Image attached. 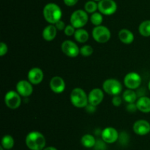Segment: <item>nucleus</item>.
<instances>
[{
	"mask_svg": "<svg viewBox=\"0 0 150 150\" xmlns=\"http://www.w3.org/2000/svg\"><path fill=\"white\" fill-rule=\"evenodd\" d=\"M45 138L41 132L32 131L26 137V144L31 150H42L45 146Z\"/></svg>",
	"mask_w": 150,
	"mask_h": 150,
	"instance_id": "f257e3e1",
	"label": "nucleus"
},
{
	"mask_svg": "<svg viewBox=\"0 0 150 150\" xmlns=\"http://www.w3.org/2000/svg\"><path fill=\"white\" fill-rule=\"evenodd\" d=\"M62 12L59 5L55 3H48L43 8V16L47 22L55 24L61 20Z\"/></svg>",
	"mask_w": 150,
	"mask_h": 150,
	"instance_id": "f03ea898",
	"label": "nucleus"
},
{
	"mask_svg": "<svg viewBox=\"0 0 150 150\" xmlns=\"http://www.w3.org/2000/svg\"><path fill=\"white\" fill-rule=\"evenodd\" d=\"M70 101L73 106L78 108L86 107L89 103L88 96L82 88H76L70 94Z\"/></svg>",
	"mask_w": 150,
	"mask_h": 150,
	"instance_id": "7ed1b4c3",
	"label": "nucleus"
},
{
	"mask_svg": "<svg viewBox=\"0 0 150 150\" xmlns=\"http://www.w3.org/2000/svg\"><path fill=\"white\" fill-rule=\"evenodd\" d=\"M92 37L94 40L100 44H105L108 42L111 36V32L107 26L100 25L92 29Z\"/></svg>",
	"mask_w": 150,
	"mask_h": 150,
	"instance_id": "20e7f679",
	"label": "nucleus"
},
{
	"mask_svg": "<svg viewBox=\"0 0 150 150\" xmlns=\"http://www.w3.org/2000/svg\"><path fill=\"white\" fill-rule=\"evenodd\" d=\"M103 89L109 95L117 96L122 91V85L118 79H108L103 83Z\"/></svg>",
	"mask_w": 150,
	"mask_h": 150,
	"instance_id": "39448f33",
	"label": "nucleus"
},
{
	"mask_svg": "<svg viewBox=\"0 0 150 150\" xmlns=\"http://www.w3.org/2000/svg\"><path fill=\"white\" fill-rule=\"evenodd\" d=\"M89 17L86 11L77 10L72 13L70 16V24L76 29L82 28L87 24Z\"/></svg>",
	"mask_w": 150,
	"mask_h": 150,
	"instance_id": "423d86ee",
	"label": "nucleus"
},
{
	"mask_svg": "<svg viewBox=\"0 0 150 150\" xmlns=\"http://www.w3.org/2000/svg\"><path fill=\"white\" fill-rule=\"evenodd\" d=\"M20 94L15 91H9L4 96V103L9 108L17 109L21 104Z\"/></svg>",
	"mask_w": 150,
	"mask_h": 150,
	"instance_id": "0eeeda50",
	"label": "nucleus"
},
{
	"mask_svg": "<svg viewBox=\"0 0 150 150\" xmlns=\"http://www.w3.org/2000/svg\"><path fill=\"white\" fill-rule=\"evenodd\" d=\"M124 84L128 89H137L142 84V77L136 72H130L125 76Z\"/></svg>",
	"mask_w": 150,
	"mask_h": 150,
	"instance_id": "6e6552de",
	"label": "nucleus"
},
{
	"mask_svg": "<svg viewBox=\"0 0 150 150\" xmlns=\"http://www.w3.org/2000/svg\"><path fill=\"white\" fill-rule=\"evenodd\" d=\"M61 49L62 52L69 57H76L80 54V49L77 44L69 40L63 41Z\"/></svg>",
	"mask_w": 150,
	"mask_h": 150,
	"instance_id": "1a4fd4ad",
	"label": "nucleus"
},
{
	"mask_svg": "<svg viewBox=\"0 0 150 150\" xmlns=\"http://www.w3.org/2000/svg\"><path fill=\"white\" fill-rule=\"evenodd\" d=\"M98 4L100 13L106 16L114 14L117 10V4L114 0H101Z\"/></svg>",
	"mask_w": 150,
	"mask_h": 150,
	"instance_id": "9d476101",
	"label": "nucleus"
},
{
	"mask_svg": "<svg viewBox=\"0 0 150 150\" xmlns=\"http://www.w3.org/2000/svg\"><path fill=\"white\" fill-rule=\"evenodd\" d=\"M101 138L107 144H113L119 139V133L115 128L108 126L101 132Z\"/></svg>",
	"mask_w": 150,
	"mask_h": 150,
	"instance_id": "9b49d317",
	"label": "nucleus"
},
{
	"mask_svg": "<svg viewBox=\"0 0 150 150\" xmlns=\"http://www.w3.org/2000/svg\"><path fill=\"white\" fill-rule=\"evenodd\" d=\"M16 91L23 97H28L32 95L33 87L29 80H20L16 84Z\"/></svg>",
	"mask_w": 150,
	"mask_h": 150,
	"instance_id": "f8f14e48",
	"label": "nucleus"
},
{
	"mask_svg": "<svg viewBox=\"0 0 150 150\" xmlns=\"http://www.w3.org/2000/svg\"><path fill=\"white\" fill-rule=\"evenodd\" d=\"M133 132L139 135H147L150 132V124L147 121L141 119L133 124Z\"/></svg>",
	"mask_w": 150,
	"mask_h": 150,
	"instance_id": "ddd939ff",
	"label": "nucleus"
},
{
	"mask_svg": "<svg viewBox=\"0 0 150 150\" xmlns=\"http://www.w3.org/2000/svg\"><path fill=\"white\" fill-rule=\"evenodd\" d=\"M104 98V93L100 88H94L89 92L88 95L89 104L97 107L102 102Z\"/></svg>",
	"mask_w": 150,
	"mask_h": 150,
	"instance_id": "4468645a",
	"label": "nucleus"
},
{
	"mask_svg": "<svg viewBox=\"0 0 150 150\" xmlns=\"http://www.w3.org/2000/svg\"><path fill=\"white\" fill-rule=\"evenodd\" d=\"M43 77V71L40 68H32L28 72V80L33 85H38L40 83Z\"/></svg>",
	"mask_w": 150,
	"mask_h": 150,
	"instance_id": "2eb2a0df",
	"label": "nucleus"
},
{
	"mask_svg": "<svg viewBox=\"0 0 150 150\" xmlns=\"http://www.w3.org/2000/svg\"><path fill=\"white\" fill-rule=\"evenodd\" d=\"M49 85L51 90L55 94H61L65 89V82L59 76L51 78Z\"/></svg>",
	"mask_w": 150,
	"mask_h": 150,
	"instance_id": "dca6fc26",
	"label": "nucleus"
},
{
	"mask_svg": "<svg viewBox=\"0 0 150 150\" xmlns=\"http://www.w3.org/2000/svg\"><path fill=\"white\" fill-rule=\"evenodd\" d=\"M56 26L54 24H50L45 26L42 31V38L46 41H51L56 38L57 33Z\"/></svg>",
	"mask_w": 150,
	"mask_h": 150,
	"instance_id": "f3484780",
	"label": "nucleus"
},
{
	"mask_svg": "<svg viewBox=\"0 0 150 150\" xmlns=\"http://www.w3.org/2000/svg\"><path fill=\"white\" fill-rule=\"evenodd\" d=\"M137 109L141 112L144 113H150V98L147 96L139 97L136 101Z\"/></svg>",
	"mask_w": 150,
	"mask_h": 150,
	"instance_id": "a211bd4d",
	"label": "nucleus"
},
{
	"mask_svg": "<svg viewBox=\"0 0 150 150\" xmlns=\"http://www.w3.org/2000/svg\"><path fill=\"white\" fill-rule=\"evenodd\" d=\"M119 38L123 44H130L134 41V35L129 29H122L119 32Z\"/></svg>",
	"mask_w": 150,
	"mask_h": 150,
	"instance_id": "6ab92c4d",
	"label": "nucleus"
},
{
	"mask_svg": "<svg viewBox=\"0 0 150 150\" xmlns=\"http://www.w3.org/2000/svg\"><path fill=\"white\" fill-rule=\"evenodd\" d=\"M89 38V33L87 31L82 28L77 29L75 32L74 38L76 40V41L79 43H86L88 41Z\"/></svg>",
	"mask_w": 150,
	"mask_h": 150,
	"instance_id": "aec40b11",
	"label": "nucleus"
},
{
	"mask_svg": "<svg viewBox=\"0 0 150 150\" xmlns=\"http://www.w3.org/2000/svg\"><path fill=\"white\" fill-rule=\"evenodd\" d=\"M82 145L86 148H92V147L95 146V144H96V140H95V137L90 134H85L83 135L81 140Z\"/></svg>",
	"mask_w": 150,
	"mask_h": 150,
	"instance_id": "412c9836",
	"label": "nucleus"
},
{
	"mask_svg": "<svg viewBox=\"0 0 150 150\" xmlns=\"http://www.w3.org/2000/svg\"><path fill=\"white\" fill-rule=\"evenodd\" d=\"M123 99L127 103H135L138 98L137 94L133 90L127 89L123 93Z\"/></svg>",
	"mask_w": 150,
	"mask_h": 150,
	"instance_id": "4be33fe9",
	"label": "nucleus"
},
{
	"mask_svg": "<svg viewBox=\"0 0 150 150\" xmlns=\"http://www.w3.org/2000/svg\"><path fill=\"white\" fill-rule=\"evenodd\" d=\"M139 32L142 36H150V20H146L142 21L139 26Z\"/></svg>",
	"mask_w": 150,
	"mask_h": 150,
	"instance_id": "5701e85b",
	"label": "nucleus"
},
{
	"mask_svg": "<svg viewBox=\"0 0 150 150\" xmlns=\"http://www.w3.org/2000/svg\"><path fill=\"white\" fill-rule=\"evenodd\" d=\"M14 146V139L10 135H6L1 139V146L5 149H10Z\"/></svg>",
	"mask_w": 150,
	"mask_h": 150,
	"instance_id": "b1692460",
	"label": "nucleus"
},
{
	"mask_svg": "<svg viewBox=\"0 0 150 150\" xmlns=\"http://www.w3.org/2000/svg\"><path fill=\"white\" fill-rule=\"evenodd\" d=\"M90 21L92 24L95 25V26L101 25L103 21L102 13H98V12H95V13H92L90 17Z\"/></svg>",
	"mask_w": 150,
	"mask_h": 150,
	"instance_id": "393cba45",
	"label": "nucleus"
},
{
	"mask_svg": "<svg viewBox=\"0 0 150 150\" xmlns=\"http://www.w3.org/2000/svg\"><path fill=\"white\" fill-rule=\"evenodd\" d=\"M84 9L87 13H94L98 9V4L94 1H88L85 4Z\"/></svg>",
	"mask_w": 150,
	"mask_h": 150,
	"instance_id": "a878e982",
	"label": "nucleus"
},
{
	"mask_svg": "<svg viewBox=\"0 0 150 150\" xmlns=\"http://www.w3.org/2000/svg\"><path fill=\"white\" fill-rule=\"evenodd\" d=\"M94 49L90 45H84L80 48V54L83 57H88L92 55Z\"/></svg>",
	"mask_w": 150,
	"mask_h": 150,
	"instance_id": "bb28decb",
	"label": "nucleus"
},
{
	"mask_svg": "<svg viewBox=\"0 0 150 150\" xmlns=\"http://www.w3.org/2000/svg\"><path fill=\"white\" fill-rule=\"evenodd\" d=\"M119 141L122 145H126L129 141V136L126 132H122L120 135H119Z\"/></svg>",
	"mask_w": 150,
	"mask_h": 150,
	"instance_id": "cd10ccee",
	"label": "nucleus"
},
{
	"mask_svg": "<svg viewBox=\"0 0 150 150\" xmlns=\"http://www.w3.org/2000/svg\"><path fill=\"white\" fill-rule=\"evenodd\" d=\"M76 28L73 26V25H67L65 27V29H64V34H65L67 36H72V35H74L75 32H76Z\"/></svg>",
	"mask_w": 150,
	"mask_h": 150,
	"instance_id": "c85d7f7f",
	"label": "nucleus"
},
{
	"mask_svg": "<svg viewBox=\"0 0 150 150\" xmlns=\"http://www.w3.org/2000/svg\"><path fill=\"white\" fill-rule=\"evenodd\" d=\"M105 141H96V144L95 145V150H105L106 149V146H105Z\"/></svg>",
	"mask_w": 150,
	"mask_h": 150,
	"instance_id": "c756f323",
	"label": "nucleus"
},
{
	"mask_svg": "<svg viewBox=\"0 0 150 150\" xmlns=\"http://www.w3.org/2000/svg\"><path fill=\"white\" fill-rule=\"evenodd\" d=\"M8 51V48H7V46L5 43L1 42L0 43V56H4V54H6Z\"/></svg>",
	"mask_w": 150,
	"mask_h": 150,
	"instance_id": "7c9ffc66",
	"label": "nucleus"
},
{
	"mask_svg": "<svg viewBox=\"0 0 150 150\" xmlns=\"http://www.w3.org/2000/svg\"><path fill=\"white\" fill-rule=\"evenodd\" d=\"M122 102V98L120 96H114V97L112 99V104L115 107H119V106L121 105Z\"/></svg>",
	"mask_w": 150,
	"mask_h": 150,
	"instance_id": "2f4dec72",
	"label": "nucleus"
},
{
	"mask_svg": "<svg viewBox=\"0 0 150 150\" xmlns=\"http://www.w3.org/2000/svg\"><path fill=\"white\" fill-rule=\"evenodd\" d=\"M126 108H127V111L130 112V113H134L136 111V110H138L136 104H135V103H128Z\"/></svg>",
	"mask_w": 150,
	"mask_h": 150,
	"instance_id": "473e14b6",
	"label": "nucleus"
},
{
	"mask_svg": "<svg viewBox=\"0 0 150 150\" xmlns=\"http://www.w3.org/2000/svg\"><path fill=\"white\" fill-rule=\"evenodd\" d=\"M54 25H55L56 27H57V29H58V30H63V29H65L66 27L65 24H64V22L62 20L59 21L57 22Z\"/></svg>",
	"mask_w": 150,
	"mask_h": 150,
	"instance_id": "72a5a7b5",
	"label": "nucleus"
},
{
	"mask_svg": "<svg viewBox=\"0 0 150 150\" xmlns=\"http://www.w3.org/2000/svg\"><path fill=\"white\" fill-rule=\"evenodd\" d=\"M78 1L79 0H64V3L67 6L72 7V6H74L75 4H77Z\"/></svg>",
	"mask_w": 150,
	"mask_h": 150,
	"instance_id": "f704fd0d",
	"label": "nucleus"
},
{
	"mask_svg": "<svg viewBox=\"0 0 150 150\" xmlns=\"http://www.w3.org/2000/svg\"><path fill=\"white\" fill-rule=\"evenodd\" d=\"M86 111L89 112V113H93V112H95V110H96V107L94 105H92V104H89L86 105Z\"/></svg>",
	"mask_w": 150,
	"mask_h": 150,
	"instance_id": "c9c22d12",
	"label": "nucleus"
},
{
	"mask_svg": "<svg viewBox=\"0 0 150 150\" xmlns=\"http://www.w3.org/2000/svg\"><path fill=\"white\" fill-rule=\"evenodd\" d=\"M43 150H57V149L55 148V147H54V146H48V147H45V148H44Z\"/></svg>",
	"mask_w": 150,
	"mask_h": 150,
	"instance_id": "e433bc0d",
	"label": "nucleus"
},
{
	"mask_svg": "<svg viewBox=\"0 0 150 150\" xmlns=\"http://www.w3.org/2000/svg\"><path fill=\"white\" fill-rule=\"evenodd\" d=\"M148 88H149V90L150 91V81L149 82V84H148Z\"/></svg>",
	"mask_w": 150,
	"mask_h": 150,
	"instance_id": "4c0bfd02",
	"label": "nucleus"
},
{
	"mask_svg": "<svg viewBox=\"0 0 150 150\" xmlns=\"http://www.w3.org/2000/svg\"><path fill=\"white\" fill-rule=\"evenodd\" d=\"M0 150H4V148H3L2 146H1L0 147Z\"/></svg>",
	"mask_w": 150,
	"mask_h": 150,
	"instance_id": "58836bf2",
	"label": "nucleus"
},
{
	"mask_svg": "<svg viewBox=\"0 0 150 150\" xmlns=\"http://www.w3.org/2000/svg\"><path fill=\"white\" fill-rule=\"evenodd\" d=\"M94 1H101V0H94Z\"/></svg>",
	"mask_w": 150,
	"mask_h": 150,
	"instance_id": "ea45409f",
	"label": "nucleus"
}]
</instances>
